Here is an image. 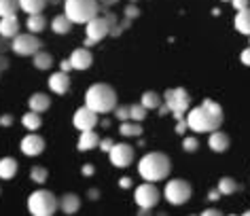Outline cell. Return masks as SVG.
Wrapping results in <instances>:
<instances>
[{
  "label": "cell",
  "mask_w": 250,
  "mask_h": 216,
  "mask_svg": "<svg viewBox=\"0 0 250 216\" xmlns=\"http://www.w3.org/2000/svg\"><path fill=\"white\" fill-rule=\"evenodd\" d=\"M49 87H51L53 94L64 96L66 91L70 89V77H68V72L60 70V72H55V75H51L49 77Z\"/></svg>",
  "instance_id": "2e32d148"
},
{
  "label": "cell",
  "mask_w": 250,
  "mask_h": 216,
  "mask_svg": "<svg viewBox=\"0 0 250 216\" xmlns=\"http://www.w3.org/2000/svg\"><path fill=\"white\" fill-rule=\"evenodd\" d=\"M100 146V136L93 132V129H85V132H81V138H79V144L77 149L79 151H91Z\"/></svg>",
  "instance_id": "ac0fdd59"
},
{
  "label": "cell",
  "mask_w": 250,
  "mask_h": 216,
  "mask_svg": "<svg viewBox=\"0 0 250 216\" xmlns=\"http://www.w3.org/2000/svg\"><path fill=\"white\" fill-rule=\"evenodd\" d=\"M100 2L98 0H64V13L74 23H87L98 17Z\"/></svg>",
  "instance_id": "277c9868"
},
{
  "label": "cell",
  "mask_w": 250,
  "mask_h": 216,
  "mask_svg": "<svg viewBox=\"0 0 250 216\" xmlns=\"http://www.w3.org/2000/svg\"><path fill=\"white\" fill-rule=\"evenodd\" d=\"M218 197H221V191H218V189H214V191H210V193H208V199H212V201H216Z\"/></svg>",
  "instance_id": "b9f144b4"
},
{
  "label": "cell",
  "mask_w": 250,
  "mask_h": 216,
  "mask_svg": "<svg viewBox=\"0 0 250 216\" xmlns=\"http://www.w3.org/2000/svg\"><path fill=\"white\" fill-rule=\"evenodd\" d=\"M21 153L23 155H28V157H36V155H41L42 151H45V140L41 138L39 134H34V132H30L26 138L21 140Z\"/></svg>",
  "instance_id": "4fadbf2b"
},
{
  "label": "cell",
  "mask_w": 250,
  "mask_h": 216,
  "mask_svg": "<svg viewBox=\"0 0 250 216\" xmlns=\"http://www.w3.org/2000/svg\"><path fill=\"white\" fill-rule=\"evenodd\" d=\"M225 2H227V0H225Z\"/></svg>",
  "instance_id": "f907efd6"
},
{
  "label": "cell",
  "mask_w": 250,
  "mask_h": 216,
  "mask_svg": "<svg viewBox=\"0 0 250 216\" xmlns=\"http://www.w3.org/2000/svg\"><path fill=\"white\" fill-rule=\"evenodd\" d=\"M85 104L98 115H106L117 108V94L108 83H96L87 89L85 94Z\"/></svg>",
  "instance_id": "3957f363"
},
{
  "label": "cell",
  "mask_w": 250,
  "mask_h": 216,
  "mask_svg": "<svg viewBox=\"0 0 250 216\" xmlns=\"http://www.w3.org/2000/svg\"><path fill=\"white\" fill-rule=\"evenodd\" d=\"M134 199L136 203H138L140 208H146V210H151L155 208L159 203V191L157 187H155L153 182H145V184H140V187H136L134 191Z\"/></svg>",
  "instance_id": "30bf717a"
},
{
  "label": "cell",
  "mask_w": 250,
  "mask_h": 216,
  "mask_svg": "<svg viewBox=\"0 0 250 216\" xmlns=\"http://www.w3.org/2000/svg\"><path fill=\"white\" fill-rule=\"evenodd\" d=\"M119 132H121L123 136H140L142 134V127L138 125V121H134V123L123 121L121 127H119Z\"/></svg>",
  "instance_id": "4dcf8cb0"
},
{
  "label": "cell",
  "mask_w": 250,
  "mask_h": 216,
  "mask_svg": "<svg viewBox=\"0 0 250 216\" xmlns=\"http://www.w3.org/2000/svg\"><path fill=\"white\" fill-rule=\"evenodd\" d=\"M208 146L214 153H225L229 149V136L221 132V129H214V132H210V140H208Z\"/></svg>",
  "instance_id": "e0dca14e"
},
{
  "label": "cell",
  "mask_w": 250,
  "mask_h": 216,
  "mask_svg": "<svg viewBox=\"0 0 250 216\" xmlns=\"http://www.w3.org/2000/svg\"><path fill=\"white\" fill-rule=\"evenodd\" d=\"M47 176H49V172H47V168H42V165H34V168L30 170V178H32L34 182H39V184L45 182Z\"/></svg>",
  "instance_id": "d6a6232c"
},
{
  "label": "cell",
  "mask_w": 250,
  "mask_h": 216,
  "mask_svg": "<svg viewBox=\"0 0 250 216\" xmlns=\"http://www.w3.org/2000/svg\"><path fill=\"white\" fill-rule=\"evenodd\" d=\"M119 184H121L123 189H129V187H132V180H129V178H121V180H119Z\"/></svg>",
  "instance_id": "7bdbcfd3"
},
{
  "label": "cell",
  "mask_w": 250,
  "mask_h": 216,
  "mask_svg": "<svg viewBox=\"0 0 250 216\" xmlns=\"http://www.w3.org/2000/svg\"><path fill=\"white\" fill-rule=\"evenodd\" d=\"M237 189H240V184H237L233 178H229V176H225V178L218 180V191H221V195H233Z\"/></svg>",
  "instance_id": "f1b7e54d"
},
{
  "label": "cell",
  "mask_w": 250,
  "mask_h": 216,
  "mask_svg": "<svg viewBox=\"0 0 250 216\" xmlns=\"http://www.w3.org/2000/svg\"><path fill=\"white\" fill-rule=\"evenodd\" d=\"M70 64H72L74 70H87V68L93 64V55L89 51V47L74 49L72 55H70Z\"/></svg>",
  "instance_id": "5bb4252c"
},
{
  "label": "cell",
  "mask_w": 250,
  "mask_h": 216,
  "mask_svg": "<svg viewBox=\"0 0 250 216\" xmlns=\"http://www.w3.org/2000/svg\"><path fill=\"white\" fill-rule=\"evenodd\" d=\"M240 59H242V64H244V66H250V47H248V49H244L242 55H240Z\"/></svg>",
  "instance_id": "ab89813d"
},
{
  "label": "cell",
  "mask_w": 250,
  "mask_h": 216,
  "mask_svg": "<svg viewBox=\"0 0 250 216\" xmlns=\"http://www.w3.org/2000/svg\"><path fill=\"white\" fill-rule=\"evenodd\" d=\"M11 49L17 53V55H34L36 51L42 49V42L36 39L34 32H28V34H17L13 42H11Z\"/></svg>",
  "instance_id": "9c48e42d"
},
{
  "label": "cell",
  "mask_w": 250,
  "mask_h": 216,
  "mask_svg": "<svg viewBox=\"0 0 250 216\" xmlns=\"http://www.w3.org/2000/svg\"><path fill=\"white\" fill-rule=\"evenodd\" d=\"M191 193H193L191 184L187 180H183V178H174V180H170L166 184V191H164L166 199L170 201L172 206H183V203H187L191 199Z\"/></svg>",
  "instance_id": "52a82bcc"
},
{
  "label": "cell",
  "mask_w": 250,
  "mask_h": 216,
  "mask_svg": "<svg viewBox=\"0 0 250 216\" xmlns=\"http://www.w3.org/2000/svg\"><path fill=\"white\" fill-rule=\"evenodd\" d=\"M17 174V161L13 157H4L0 159V178L2 180H11Z\"/></svg>",
  "instance_id": "7402d4cb"
},
{
  "label": "cell",
  "mask_w": 250,
  "mask_h": 216,
  "mask_svg": "<svg viewBox=\"0 0 250 216\" xmlns=\"http://www.w3.org/2000/svg\"><path fill=\"white\" fill-rule=\"evenodd\" d=\"M72 123H74V127H77L79 132H85V129H93V127H96V123H98V113H96V110H91V108L85 104V106H81L77 113H74Z\"/></svg>",
  "instance_id": "7c38bea8"
},
{
  "label": "cell",
  "mask_w": 250,
  "mask_h": 216,
  "mask_svg": "<svg viewBox=\"0 0 250 216\" xmlns=\"http://www.w3.org/2000/svg\"><path fill=\"white\" fill-rule=\"evenodd\" d=\"M49 106H51V100H49L47 94H41V91L30 96V100H28V108L36 110V113H45V110H49Z\"/></svg>",
  "instance_id": "ffe728a7"
},
{
  "label": "cell",
  "mask_w": 250,
  "mask_h": 216,
  "mask_svg": "<svg viewBox=\"0 0 250 216\" xmlns=\"http://www.w3.org/2000/svg\"><path fill=\"white\" fill-rule=\"evenodd\" d=\"M45 7H47V0H20V9L26 11L28 15L42 13V9Z\"/></svg>",
  "instance_id": "484cf974"
},
{
  "label": "cell",
  "mask_w": 250,
  "mask_h": 216,
  "mask_svg": "<svg viewBox=\"0 0 250 216\" xmlns=\"http://www.w3.org/2000/svg\"><path fill=\"white\" fill-rule=\"evenodd\" d=\"M112 146H115V142H112L110 138H104V140H100V149H102V151H106V153H108V151L112 149Z\"/></svg>",
  "instance_id": "f35d334b"
},
{
  "label": "cell",
  "mask_w": 250,
  "mask_h": 216,
  "mask_svg": "<svg viewBox=\"0 0 250 216\" xmlns=\"http://www.w3.org/2000/svg\"><path fill=\"white\" fill-rule=\"evenodd\" d=\"M233 2V9L235 11H242V9H248L250 7V0H231Z\"/></svg>",
  "instance_id": "74e56055"
},
{
  "label": "cell",
  "mask_w": 250,
  "mask_h": 216,
  "mask_svg": "<svg viewBox=\"0 0 250 216\" xmlns=\"http://www.w3.org/2000/svg\"><path fill=\"white\" fill-rule=\"evenodd\" d=\"M89 197H91V199H96V197H98V191L91 189V191H89Z\"/></svg>",
  "instance_id": "c3c4849f"
},
{
  "label": "cell",
  "mask_w": 250,
  "mask_h": 216,
  "mask_svg": "<svg viewBox=\"0 0 250 216\" xmlns=\"http://www.w3.org/2000/svg\"><path fill=\"white\" fill-rule=\"evenodd\" d=\"M100 4H102V7H112V4H117L119 0H98Z\"/></svg>",
  "instance_id": "f6af8a7d"
},
{
  "label": "cell",
  "mask_w": 250,
  "mask_h": 216,
  "mask_svg": "<svg viewBox=\"0 0 250 216\" xmlns=\"http://www.w3.org/2000/svg\"><path fill=\"white\" fill-rule=\"evenodd\" d=\"M79 208H81V199H79L77 193H66V195H62V199H60V210H62L64 214H77Z\"/></svg>",
  "instance_id": "d6986e66"
},
{
  "label": "cell",
  "mask_w": 250,
  "mask_h": 216,
  "mask_svg": "<svg viewBox=\"0 0 250 216\" xmlns=\"http://www.w3.org/2000/svg\"><path fill=\"white\" fill-rule=\"evenodd\" d=\"M11 123H13V117H11V115H4V117H0V127H9Z\"/></svg>",
  "instance_id": "60d3db41"
},
{
  "label": "cell",
  "mask_w": 250,
  "mask_h": 216,
  "mask_svg": "<svg viewBox=\"0 0 250 216\" xmlns=\"http://www.w3.org/2000/svg\"><path fill=\"white\" fill-rule=\"evenodd\" d=\"M223 119L225 117H223L221 104H216L214 100H210V98H206L199 106L191 108L189 113H187V125L197 134L214 132V129L223 125Z\"/></svg>",
  "instance_id": "6da1fadb"
},
{
  "label": "cell",
  "mask_w": 250,
  "mask_h": 216,
  "mask_svg": "<svg viewBox=\"0 0 250 216\" xmlns=\"http://www.w3.org/2000/svg\"><path fill=\"white\" fill-rule=\"evenodd\" d=\"M72 20L68 17L66 13H62V15H55L53 20H51V30L55 34H68L72 30Z\"/></svg>",
  "instance_id": "44dd1931"
},
{
  "label": "cell",
  "mask_w": 250,
  "mask_h": 216,
  "mask_svg": "<svg viewBox=\"0 0 250 216\" xmlns=\"http://www.w3.org/2000/svg\"><path fill=\"white\" fill-rule=\"evenodd\" d=\"M183 149H185L187 153H195V151H197V140H195V138H185Z\"/></svg>",
  "instance_id": "e575fe53"
},
{
  "label": "cell",
  "mask_w": 250,
  "mask_h": 216,
  "mask_svg": "<svg viewBox=\"0 0 250 216\" xmlns=\"http://www.w3.org/2000/svg\"><path fill=\"white\" fill-rule=\"evenodd\" d=\"M20 9V0H0V17L15 15Z\"/></svg>",
  "instance_id": "f546056e"
},
{
  "label": "cell",
  "mask_w": 250,
  "mask_h": 216,
  "mask_svg": "<svg viewBox=\"0 0 250 216\" xmlns=\"http://www.w3.org/2000/svg\"><path fill=\"white\" fill-rule=\"evenodd\" d=\"M148 110H157L161 106V96L157 94V91H145L142 94V100H140Z\"/></svg>",
  "instance_id": "83f0119b"
},
{
  "label": "cell",
  "mask_w": 250,
  "mask_h": 216,
  "mask_svg": "<svg viewBox=\"0 0 250 216\" xmlns=\"http://www.w3.org/2000/svg\"><path fill=\"white\" fill-rule=\"evenodd\" d=\"M62 70H64V72H70V70H72L70 59H68V61H62Z\"/></svg>",
  "instance_id": "bcb514c9"
},
{
  "label": "cell",
  "mask_w": 250,
  "mask_h": 216,
  "mask_svg": "<svg viewBox=\"0 0 250 216\" xmlns=\"http://www.w3.org/2000/svg\"><path fill=\"white\" fill-rule=\"evenodd\" d=\"M115 113H117V119H121V121L129 119V106H119L115 108Z\"/></svg>",
  "instance_id": "d590c367"
},
{
  "label": "cell",
  "mask_w": 250,
  "mask_h": 216,
  "mask_svg": "<svg viewBox=\"0 0 250 216\" xmlns=\"http://www.w3.org/2000/svg\"><path fill=\"white\" fill-rule=\"evenodd\" d=\"M170 170H172V163H170V157L166 153H159V151H153V153H146L145 157L138 161V172L140 176L148 182H159L164 178L170 176Z\"/></svg>",
  "instance_id": "7a4b0ae2"
},
{
  "label": "cell",
  "mask_w": 250,
  "mask_h": 216,
  "mask_svg": "<svg viewBox=\"0 0 250 216\" xmlns=\"http://www.w3.org/2000/svg\"><path fill=\"white\" fill-rule=\"evenodd\" d=\"M164 100L170 108V113L176 117V119H185L187 110H189V104H191V98L187 94L185 87H174V89H167L164 94Z\"/></svg>",
  "instance_id": "8992f818"
},
{
  "label": "cell",
  "mask_w": 250,
  "mask_h": 216,
  "mask_svg": "<svg viewBox=\"0 0 250 216\" xmlns=\"http://www.w3.org/2000/svg\"><path fill=\"white\" fill-rule=\"evenodd\" d=\"M21 123H23V127H26L28 132H36V129H41V125H42L41 113H36V110H30V113H26V115L21 117Z\"/></svg>",
  "instance_id": "cb8c5ba5"
},
{
  "label": "cell",
  "mask_w": 250,
  "mask_h": 216,
  "mask_svg": "<svg viewBox=\"0 0 250 216\" xmlns=\"http://www.w3.org/2000/svg\"><path fill=\"white\" fill-rule=\"evenodd\" d=\"M32 61H34V68H39V70H49V68L53 66V55L47 53V51H36L32 55Z\"/></svg>",
  "instance_id": "4316f807"
},
{
  "label": "cell",
  "mask_w": 250,
  "mask_h": 216,
  "mask_svg": "<svg viewBox=\"0 0 250 216\" xmlns=\"http://www.w3.org/2000/svg\"><path fill=\"white\" fill-rule=\"evenodd\" d=\"M202 214H204V216H216V214H221V212H218V210H214V208H208V210H204Z\"/></svg>",
  "instance_id": "ee69618b"
},
{
  "label": "cell",
  "mask_w": 250,
  "mask_h": 216,
  "mask_svg": "<svg viewBox=\"0 0 250 216\" xmlns=\"http://www.w3.org/2000/svg\"><path fill=\"white\" fill-rule=\"evenodd\" d=\"M235 30L237 32H242V34H248L250 36V7L248 9H242V11H237V15H235Z\"/></svg>",
  "instance_id": "603a6c76"
},
{
  "label": "cell",
  "mask_w": 250,
  "mask_h": 216,
  "mask_svg": "<svg viewBox=\"0 0 250 216\" xmlns=\"http://www.w3.org/2000/svg\"><path fill=\"white\" fill-rule=\"evenodd\" d=\"M83 174L85 176H91L93 174V165H83Z\"/></svg>",
  "instance_id": "7dc6e473"
},
{
  "label": "cell",
  "mask_w": 250,
  "mask_h": 216,
  "mask_svg": "<svg viewBox=\"0 0 250 216\" xmlns=\"http://www.w3.org/2000/svg\"><path fill=\"white\" fill-rule=\"evenodd\" d=\"M85 30H87V39H85V47H93L96 42L104 40L106 36H110V23L106 20V15L102 17H93L91 21L85 23Z\"/></svg>",
  "instance_id": "ba28073f"
},
{
  "label": "cell",
  "mask_w": 250,
  "mask_h": 216,
  "mask_svg": "<svg viewBox=\"0 0 250 216\" xmlns=\"http://www.w3.org/2000/svg\"><path fill=\"white\" fill-rule=\"evenodd\" d=\"M146 106H145V104H132V106H129V119H132V121H142V119H145V117H146Z\"/></svg>",
  "instance_id": "1f68e13d"
},
{
  "label": "cell",
  "mask_w": 250,
  "mask_h": 216,
  "mask_svg": "<svg viewBox=\"0 0 250 216\" xmlns=\"http://www.w3.org/2000/svg\"><path fill=\"white\" fill-rule=\"evenodd\" d=\"M108 157L115 168H127L134 161V149L129 144H125V142H119L108 151Z\"/></svg>",
  "instance_id": "8fae6325"
},
{
  "label": "cell",
  "mask_w": 250,
  "mask_h": 216,
  "mask_svg": "<svg viewBox=\"0 0 250 216\" xmlns=\"http://www.w3.org/2000/svg\"><path fill=\"white\" fill-rule=\"evenodd\" d=\"M26 26H28L30 32L39 34V32H42V30H45V26H47V20H45V15H42V13H32V15H28Z\"/></svg>",
  "instance_id": "d4e9b609"
},
{
  "label": "cell",
  "mask_w": 250,
  "mask_h": 216,
  "mask_svg": "<svg viewBox=\"0 0 250 216\" xmlns=\"http://www.w3.org/2000/svg\"><path fill=\"white\" fill-rule=\"evenodd\" d=\"M17 34H20V20H17V15L0 17V36H4V39H15Z\"/></svg>",
  "instance_id": "9a60e30c"
},
{
  "label": "cell",
  "mask_w": 250,
  "mask_h": 216,
  "mask_svg": "<svg viewBox=\"0 0 250 216\" xmlns=\"http://www.w3.org/2000/svg\"><path fill=\"white\" fill-rule=\"evenodd\" d=\"M60 208V199H55L51 191L39 189L28 197V210L32 216H53Z\"/></svg>",
  "instance_id": "5b68a950"
},
{
  "label": "cell",
  "mask_w": 250,
  "mask_h": 216,
  "mask_svg": "<svg viewBox=\"0 0 250 216\" xmlns=\"http://www.w3.org/2000/svg\"><path fill=\"white\" fill-rule=\"evenodd\" d=\"M106 20H108V23H110V36H119V34L123 32V28L119 26L117 17L112 15V13H106Z\"/></svg>",
  "instance_id": "836d02e7"
},
{
  "label": "cell",
  "mask_w": 250,
  "mask_h": 216,
  "mask_svg": "<svg viewBox=\"0 0 250 216\" xmlns=\"http://www.w3.org/2000/svg\"><path fill=\"white\" fill-rule=\"evenodd\" d=\"M244 214H246V216H250V210H248V212H244Z\"/></svg>",
  "instance_id": "681fc988"
},
{
  "label": "cell",
  "mask_w": 250,
  "mask_h": 216,
  "mask_svg": "<svg viewBox=\"0 0 250 216\" xmlns=\"http://www.w3.org/2000/svg\"><path fill=\"white\" fill-rule=\"evenodd\" d=\"M140 11L138 7H134V4H129V7H125V17H129V20H134V17H138Z\"/></svg>",
  "instance_id": "8d00e7d4"
}]
</instances>
